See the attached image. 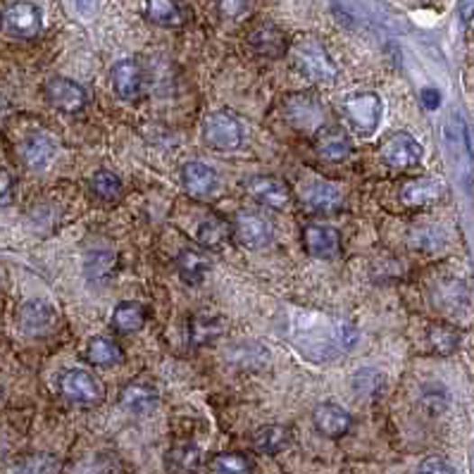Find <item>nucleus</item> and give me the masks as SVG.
<instances>
[{
  "instance_id": "12",
  "label": "nucleus",
  "mask_w": 474,
  "mask_h": 474,
  "mask_svg": "<svg viewBox=\"0 0 474 474\" xmlns=\"http://www.w3.org/2000/svg\"><path fill=\"white\" fill-rule=\"evenodd\" d=\"M181 181H184V188L194 198H213L217 191L222 188V181L217 177L210 165L205 162H187L184 169H181Z\"/></svg>"
},
{
  "instance_id": "28",
  "label": "nucleus",
  "mask_w": 474,
  "mask_h": 474,
  "mask_svg": "<svg viewBox=\"0 0 474 474\" xmlns=\"http://www.w3.org/2000/svg\"><path fill=\"white\" fill-rule=\"evenodd\" d=\"M227 358L239 368L248 369V368H262L265 362L269 360V353L260 343L255 341H241V343H234V346L227 351Z\"/></svg>"
},
{
  "instance_id": "26",
  "label": "nucleus",
  "mask_w": 474,
  "mask_h": 474,
  "mask_svg": "<svg viewBox=\"0 0 474 474\" xmlns=\"http://www.w3.org/2000/svg\"><path fill=\"white\" fill-rule=\"evenodd\" d=\"M113 324L122 334H134L146 324V307L136 301H122L113 310Z\"/></svg>"
},
{
  "instance_id": "17",
  "label": "nucleus",
  "mask_w": 474,
  "mask_h": 474,
  "mask_svg": "<svg viewBox=\"0 0 474 474\" xmlns=\"http://www.w3.org/2000/svg\"><path fill=\"white\" fill-rule=\"evenodd\" d=\"M351 150H353L351 136L341 127H329V124H324V127L314 134V153L320 155L322 160H346L348 155H351Z\"/></svg>"
},
{
  "instance_id": "38",
  "label": "nucleus",
  "mask_w": 474,
  "mask_h": 474,
  "mask_svg": "<svg viewBox=\"0 0 474 474\" xmlns=\"http://www.w3.org/2000/svg\"><path fill=\"white\" fill-rule=\"evenodd\" d=\"M417 474H455V469L451 468V462L439 458V455H432V458H424L417 468Z\"/></svg>"
},
{
  "instance_id": "14",
  "label": "nucleus",
  "mask_w": 474,
  "mask_h": 474,
  "mask_svg": "<svg viewBox=\"0 0 474 474\" xmlns=\"http://www.w3.org/2000/svg\"><path fill=\"white\" fill-rule=\"evenodd\" d=\"M110 84L117 98L122 101H136L143 91V69L134 60L114 62L110 69Z\"/></svg>"
},
{
  "instance_id": "30",
  "label": "nucleus",
  "mask_w": 474,
  "mask_h": 474,
  "mask_svg": "<svg viewBox=\"0 0 474 474\" xmlns=\"http://www.w3.org/2000/svg\"><path fill=\"white\" fill-rule=\"evenodd\" d=\"M88 191L94 196L96 201L110 203L114 198H120L122 194V181L120 177L110 169H98V172L88 179Z\"/></svg>"
},
{
  "instance_id": "13",
  "label": "nucleus",
  "mask_w": 474,
  "mask_h": 474,
  "mask_svg": "<svg viewBox=\"0 0 474 474\" xmlns=\"http://www.w3.org/2000/svg\"><path fill=\"white\" fill-rule=\"evenodd\" d=\"M248 46L262 58H281L288 50L287 34L272 22H260L248 32Z\"/></svg>"
},
{
  "instance_id": "25",
  "label": "nucleus",
  "mask_w": 474,
  "mask_h": 474,
  "mask_svg": "<svg viewBox=\"0 0 474 474\" xmlns=\"http://www.w3.org/2000/svg\"><path fill=\"white\" fill-rule=\"evenodd\" d=\"M291 443V432L284 424H265L255 432L253 446L265 455H277Z\"/></svg>"
},
{
  "instance_id": "1",
  "label": "nucleus",
  "mask_w": 474,
  "mask_h": 474,
  "mask_svg": "<svg viewBox=\"0 0 474 474\" xmlns=\"http://www.w3.org/2000/svg\"><path fill=\"white\" fill-rule=\"evenodd\" d=\"M288 50H291L296 69L310 81L327 84V81L336 79V74H339L336 62L332 60V55L327 53V48L322 46L320 39H314V36H301V39H296V43L288 48Z\"/></svg>"
},
{
  "instance_id": "36",
  "label": "nucleus",
  "mask_w": 474,
  "mask_h": 474,
  "mask_svg": "<svg viewBox=\"0 0 474 474\" xmlns=\"http://www.w3.org/2000/svg\"><path fill=\"white\" fill-rule=\"evenodd\" d=\"M58 465H55L53 458L48 455H36V458H29L24 465H20L17 474H55Z\"/></svg>"
},
{
  "instance_id": "18",
  "label": "nucleus",
  "mask_w": 474,
  "mask_h": 474,
  "mask_svg": "<svg viewBox=\"0 0 474 474\" xmlns=\"http://www.w3.org/2000/svg\"><path fill=\"white\" fill-rule=\"evenodd\" d=\"M55 322V307L50 303L34 298V301H27L20 307L17 313V324L24 334L29 336H41L46 334L48 329L53 327Z\"/></svg>"
},
{
  "instance_id": "24",
  "label": "nucleus",
  "mask_w": 474,
  "mask_h": 474,
  "mask_svg": "<svg viewBox=\"0 0 474 474\" xmlns=\"http://www.w3.org/2000/svg\"><path fill=\"white\" fill-rule=\"evenodd\" d=\"M87 360L98 368H113L122 362L120 343L110 336H94L87 343Z\"/></svg>"
},
{
  "instance_id": "4",
  "label": "nucleus",
  "mask_w": 474,
  "mask_h": 474,
  "mask_svg": "<svg viewBox=\"0 0 474 474\" xmlns=\"http://www.w3.org/2000/svg\"><path fill=\"white\" fill-rule=\"evenodd\" d=\"M203 143L213 150H236L243 141V127L236 120V114H232L229 110H214V113L205 114L201 127Z\"/></svg>"
},
{
  "instance_id": "16",
  "label": "nucleus",
  "mask_w": 474,
  "mask_h": 474,
  "mask_svg": "<svg viewBox=\"0 0 474 474\" xmlns=\"http://www.w3.org/2000/svg\"><path fill=\"white\" fill-rule=\"evenodd\" d=\"M303 246L317 260H332L339 255L341 236L336 229L324 227V224H310L303 229Z\"/></svg>"
},
{
  "instance_id": "39",
  "label": "nucleus",
  "mask_w": 474,
  "mask_h": 474,
  "mask_svg": "<svg viewBox=\"0 0 474 474\" xmlns=\"http://www.w3.org/2000/svg\"><path fill=\"white\" fill-rule=\"evenodd\" d=\"M13 194H14L13 174L0 168V207H5L13 203Z\"/></svg>"
},
{
  "instance_id": "41",
  "label": "nucleus",
  "mask_w": 474,
  "mask_h": 474,
  "mask_svg": "<svg viewBox=\"0 0 474 474\" xmlns=\"http://www.w3.org/2000/svg\"><path fill=\"white\" fill-rule=\"evenodd\" d=\"M458 13H460V20L468 24L474 20V0H460L458 3Z\"/></svg>"
},
{
  "instance_id": "23",
  "label": "nucleus",
  "mask_w": 474,
  "mask_h": 474,
  "mask_svg": "<svg viewBox=\"0 0 474 474\" xmlns=\"http://www.w3.org/2000/svg\"><path fill=\"white\" fill-rule=\"evenodd\" d=\"M143 14L148 22L158 27H181L184 24V13L177 0H146L143 3Z\"/></svg>"
},
{
  "instance_id": "22",
  "label": "nucleus",
  "mask_w": 474,
  "mask_h": 474,
  "mask_svg": "<svg viewBox=\"0 0 474 474\" xmlns=\"http://www.w3.org/2000/svg\"><path fill=\"white\" fill-rule=\"evenodd\" d=\"M198 241L210 251H222L234 241V229L232 222H227L224 217H207L198 227Z\"/></svg>"
},
{
  "instance_id": "3",
  "label": "nucleus",
  "mask_w": 474,
  "mask_h": 474,
  "mask_svg": "<svg viewBox=\"0 0 474 474\" xmlns=\"http://www.w3.org/2000/svg\"><path fill=\"white\" fill-rule=\"evenodd\" d=\"M343 114H346L348 124L360 136H372L377 132L384 114V103L379 94L374 91H355L343 98Z\"/></svg>"
},
{
  "instance_id": "31",
  "label": "nucleus",
  "mask_w": 474,
  "mask_h": 474,
  "mask_svg": "<svg viewBox=\"0 0 474 474\" xmlns=\"http://www.w3.org/2000/svg\"><path fill=\"white\" fill-rule=\"evenodd\" d=\"M224 332V324L217 314H196L191 320V341L196 346H207L217 341Z\"/></svg>"
},
{
  "instance_id": "27",
  "label": "nucleus",
  "mask_w": 474,
  "mask_h": 474,
  "mask_svg": "<svg viewBox=\"0 0 474 474\" xmlns=\"http://www.w3.org/2000/svg\"><path fill=\"white\" fill-rule=\"evenodd\" d=\"M177 268H179L181 279L196 287V284H201L205 279V274L210 272V260H207L205 255L194 251V248H187V251H181L179 258H177Z\"/></svg>"
},
{
  "instance_id": "6",
  "label": "nucleus",
  "mask_w": 474,
  "mask_h": 474,
  "mask_svg": "<svg viewBox=\"0 0 474 474\" xmlns=\"http://www.w3.org/2000/svg\"><path fill=\"white\" fill-rule=\"evenodd\" d=\"M0 27L7 36L13 39H34L43 29V14L39 5L29 0H17L13 5H7L0 17Z\"/></svg>"
},
{
  "instance_id": "20",
  "label": "nucleus",
  "mask_w": 474,
  "mask_h": 474,
  "mask_svg": "<svg viewBox=\"0 0 474 474\" xmlns=\"http://www.w3.org/2000/svg\"><path fill=\"white\" fill-rule=\"evenodd\" d=\"M22 160L27 162L32 169H43L48 162L53 160L55 155V141L50 139L43 132H34V134H29L27 139L22 141Z\"/></svg>"
},
{
  "instance_id": "15",
  "label": "nucleus",
  "mask_w": 474,
  "mask_h": 474,
  "mask_svg": "<svg viewBox=\"0 0 474 474\" xmlns=\"http://www.w3.org/2000/svg\"><path fill=\"white\" fill-rule=\"evenodd\" d=\"M443 194H446V187L436 177H415L401 187V201L410 207L434 205L443 198Z\"/></svg>"
},
{
  "instance_id": "8",
  "label": "nucleus",
  "mask_w": 474,
  "mask_h": 474,
  "mask_svg": "<svg viewBox=\"0 0 474 474\" xmlns=\"http://www.w3.org/2000/svg\"><path fill=\"white\" fill-rule=\"evenodd\" d=\"M46 101L60 113H79L87 105L88 96L81 84L68 77H53L46 84Z\"/></svg>"
},
{
  "instance_id": "33",
  "label": "nucleus",
  "mask_w": 474,
  "mask_h": 474,
  "mask_svg": "<svg viewBox=\"0 0 474 474\" xmlns=\"http://www.w3.org/2000/svg\"><path fill=\"white\" fill-rule=\"evenodd\" d=\"M427 341L436 355H451L460 343V334L451 324H432L427 329Z\"/></svg>"
},
{
  "instance_id": "10",
  "label": "nucleus",
  "mask_w": 474,
  "mask_h": 474,
  "mask_svg": "<svg viewBox=\"0 0 474 474\" xmlns=\"http://www.w3.org/2000/svg\"><path fill=\"white\" fill-rule=\"evenodd\" d=\"M313 422L314 429L327 439H341L343 434H348V429L353 424V417L348 413L346 407L339 403L324 401L313 410Z\"/></svg>"
},
{
  "instance_id": "11",
  "label": "nucleus",
  "mask_w": 474,
  "mask_h": 474,
  "mask_svg": "<svg viewBox=\"0 0 474 474\" xmlns=\"http://www.w3.org/2000/svg\"><path fill=\"white\" fill-rule=\"evenodd\" d=\"M60 391L65 398H69L72 403H81V406H91L101 398V387L94 379V374H88L87 369L62 372Z\"/></svg>"
},
{
  "instance_id": "34",
  "label": "nucleus",
  "mask_w": 474,
  "mask_h": 474,
  "mask_svg": "<svg viewBox=\"0 0 474 474\" xmlns=\"http://www.w3.org/2000/svg\"><path fill=\"white\" fill-rule=\"evenodd\" d=\"M114 268V255L107 251H94L87 258V277L91 281H103L110 277Z\"/></svg>"
},
{
  "instance_id": "9",
  "label": "nucleus",
  "mask_w": 474,
  "mask_h": 474,
  "mask_svg": "<svg viewBox=\"0 0 474 474\" xmlns=\"http://www.w3.org/2000/svg\"><path fill=\"white\" fill-rule=\"evenodd\" d=\"M246 191L251 198L268 207H287L291 203V191L279 177H269V174H255L246 179Z\"/></svg>"
},
{
  "instance_id": "35",
  "label": "nucleus",
  "mask_w": 474,
  "mask_h": 474,
  "mask_svg": "<svg viewBox=\"0 0 474 474\" xmlns=\"http://www.w3.org/2000/svg\"><path fill=\"white\" fill-rule=\"evenodd\" d=\"M381 387V377L379 372L374 369H358L353 377V388L360 396H374Z\"/></svg>"
},
{
  "instance_id": "29",
  "label": "nucleus",
  "mask_w": 474,
  "mask_h": 474,
  "mask_svg": "<svg viewBox=\"0 0 474 474\" xmlns=\"http://www.w3.org/2000/svg\"><path fill=\"white\" fill-rule=\"evenodd\" d=\"M201 465V451L194 443H179L168 453V468L172 474H194Z\"/></svg>"
},
{
  "instance_id": "21",
  "label": "nucleus",
  "mask_w": 474,
  "mask_h": 474,
  "mask_svg": "<svg viewBox=\"0 0 474 474\" xmlns=\"http://www.w3.org/2000/svg\"><path fill=\"white\" fill-rule=\"evenodd\" d=\"M120 406L132 415H146L158 406V391L153 387H148V384L134 381V384L122 388Z\"/></svg>"
},
{
  "instance_id": "19",
  "label": "nucleus",
  "mask_w": 474,
  "mask_h": 474,
  "mask_svg": "<svg viewBox=\"0 0 474 474\" xmlns=\"http://www.w3.org/2000/svg\"><path fill=\"white\" fill-rule=\"evenodd\" d=\"M303 205L310 210V213L317 214H332L341 207V191L329 184V181H313L303 188Z\"/></svg>"
},
{
  "instance_id": "2",
  "label": "nucleus",
  "mask_w": 474,
  "mask_h": 474,
  "mask_svg": "<svg viewBox=\"0 0 474 474\" xmlns=\"http://www.w3.org/2000/svg\"><path fill=\"white\" fill-rule=\"evenodd\" d=\"M281 113L288 124L301 134H317L327 122V113H324L320 96L310 94V91L288 94L281 103Z\"/></svg>"
},
{
  "instance_id": "5",
  "label": "nucleus",
  "mask_w": 474,
  "mask_h": 474,
  "mask_svg": "<svg viewBox=\"0 0 474 474\" xmlns=\"http://www.w3.org/2000/svg\"><path fill=\"white\" fill-rule=\"evenodd\" d=\"M232 229H234L236 243L251 251H260L269 246L274 239L272 220L260 210H241L232 222Z\"/></svg>"
},
{
  "instance_id": "37",
  "label": "nucleus",
  "mask_w": 474,
  "mask_h": 474,
  "mask_svg": "<svg viewBox=\"0 0 474 474\" xmlns=\"http://www.w3.org/2000/svg\"><path fill=\"white\" fill-rule=\"evenodd\" d=\"M214 3H217L222 17H227V20H239L248 13V0H214Z\"/></svg>"
},
{
  "instance_id": "32",
  "label": "nucleus",
  "mask_w": 474,
  "mask_h": 474,
  "mask_svg": "<svg viewBox=\"0 0 474 474\" xmlns=\"http://www.w3.org/2000/svg\"><path fill=\"white\" fill-rule=\"evenodd\" d=\"M253 465L243 453H217L207 462V474H251Z\"/></svg>"
},
{
  "instance_id": "7",
  "label": "nucleus",
  "mask_w": 474,
  "mask_h": 474,
  "mask_svg": "<svg viewBox=\"0 0 474 474\" xmlns=\"http://www.w3.org/2000/svg\"><path fill=\"white\" fill-rule=\"evenodd\" d=\"M381 162L394 169H410L415 165H420L422 160V146L420 141L415 139L407 132H396V134L387 136V141L381 143Z\"/></svg>"
},
{
  "instance_id": "40",
  "label": "nucleus",
  "mask_w": 474,
  "mask_h": 474,
  "mask_svg": "<svg viewBox=\"0 0 474 474\" xmlns=\"http://www.w3.org/2000/svg\"><path fill=\"white\" fill-rule=\"evenodd\" d=\"M422 105L427 107V110H436V107L441 105V94H439V88L434 87H427V88H422Z\"/></svg>"
}]
</instances>
